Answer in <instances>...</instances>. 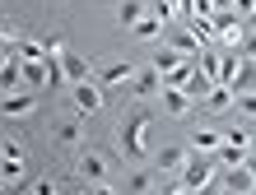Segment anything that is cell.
Segmentation results:
<instances>
[{
    "label": "cell",
    "mask_w": 256,
    "mask_h": 195,
    "mask_svg": "<svg viewBox=\"0 0 256 195\" xmlns=\"http://www.w3.org/2000/svg\"><path fill=\"white\" fill-rule=\"evenodd\" d=\"M149 14V0H122V5H116V23L122 28H135Z\"/></svg>",
    "instance_id": "9a60e30c"
},
{
    "label": "cell",
    "mask_w": 256,
    "mask_h": 195,
    "mask_svg": "<svg viewBox=\"0 0 256 195\" xmlns=\"http://www.w3.org/2000/svg\"><path fill=\"white\" fill-rule=\"evenodd\" d=\"M214 172H219V158H214V154H200V149H191L186 168L177 172V191H210V186H214Z\"/></svg>",
    "instance_id": "3957f363"
},
{
    "label": "cell",
    "mask_w": 256,
    "mask_h": 195,
    "mask_svg": "<svg viewBox=\"0 0 256 195\" xmlns=\"http://www.w3.org/2000/svg\"><path fill=\"white\" fill-rule=\"evenodd\" d=\"M149 14H158L163 23H172L177 19V0H149Z\"/></svg>",
    "instance_id": "d4e9b609"
},
{
    "label": "cell",
    "mask_w": 256,
    "mask_h": 195,
    "mask_svg": "<svg viewBox=\"0 0 256 195\" xmlns=\"http://www.w3.org/2000/svg\"><path fill=\"white\" fill-rule=\"evenodd\" d=\"M238 112H247V116H256V88H252V93H238Z\"/></svg>",
    "instance_id": "4316f807"
},
{
    "label": "cell",
    "mask_w": 256,
    "mask_h": 195,
    "mask_svg": "<svg viewBox=\"0 0 256 195\" xmlns=\"http://www.w3.org/2000/svg\"><path fill=\"white\" fill-rule=\"evenodd\" d=\"M47 84H52V61L47 56H42V61H24V88L38 93V88H47Z\"/></svg>",
    "instance_id": "8fae6325"
},
{
    "label": "cell",
    "mask_w": 256,
    "mask_h": 195,
    "mask_svg": "<svg viewBox=\"0 0 256 195\" xmlns=\"http://www.w3.org/2000/svg\"><path fill=\"white\" fill-rule=\"evenodd\" d=\"M186 158H191V144H163L149 163H154L158 172H182V168H186Z\"/></svg>",
    "instance_id": "9c48e42d"
},
{
    "label": "cell",
    "mask_w": 256,
    "mask_h": 195,
    "mask_svg": "<svg viewBox=\"0 0 256 195\" xmlns=\"http://www.w3.org/2000/svg\"><path fill=\"white\" fill-rule=\"evenodd\" d=\"M242 163H247V168H252V177H256V154H247V158H242Z\"/></svg>",
    "instance_id": "f546056e"
},
{
    "label": "cell",
    "mask_w": 256,
    "mask_h": 195,
    "mask_svg": "<svg viewBox=\"0 0 256 195\" xmlns=\"http://www.w3.org/2000/svg\"><path fill=\"white\" fill-rule=\"evenodd\" d=\"M19 182H24V163H14V158H5V163H0V186H5V191H14Z\"/></svg>",
    "instance_id": "7402d4cb"
},
{
    "label": "cell",
    "mask_w": 256,
    "mask_h": 195,
    "mask_svg": "<svg viewBox=\"0 0 256 195\" xmlns=\"http://www.w3.org/2000/svg\"><path fill=\"white\" fill-rule=\"evenodd\" d=\"M182 61H186V51H177V47H172V42H163V47L154 51V61H149V65H158L163 74H168V70H177V65H182Z\"/></svg>",
    "instance_id": "ac0fdd59"
},
{
    "label": "cell",
    "mask_w": 256,
    "mask_h": 195,
    "mask_svg": "<svg viewBox=\"0 0 256 195\" xmlns=\"http://www.w3.org/2000/svg\"><path fill=\"white\" fill-rule=\"evenodd\" d=\"M42 42H47V51H66V33H47Z\"/></svg>",
    "instance_id": "83f0119b"
},
{
    "label": "cell",
    "mask_w": 256,
    "mask_h": 195,
    "mask_svg": "<svg viewBox=\"0 0 256 195\" xmlns=\"http://www.w3.org/2000/svg\"><path fill=\"white\" fill-rule=\"evenodd\" d=\"M228 88H233V93H252V88H256V61H252V56H242V65H238Z\"/></svg>",
    "instance_id": "e0dca14e"
},
{
    "label": "cell",
    "mask_w": 256,
    "mask_h": 195,
    "mask_svg": "<svg viewBox=\"0 0 256 195\" xmlns=\"http://www.w3.org/2000/svg\"><path fill=\"white\" fill-rule=\"evenodd\" d=\"M233 9H238V14H242V19H247V14L256 9V0H233Z\"/></svg>",
    "instance_id": "f1b7e54d"
},
{
    "label": "cell",
    "mask_w": 256,
    "mask_h": 195,
    "mask_svg": "<svg viewBox=\"0 0 256 195\" xmlns=\"http://www.w3.org/2000/svg\"><path fill=\"white\" fill-rule=\"evenodd\" d=\"M74 177L88 186V191H116L112 182V163L98 154V149H80V158H74Z\"/></svg>",
    "instance_id": "7a4b0ae2"
},
{
    "label": "cell",
    "mask_w": 256,
    "mask_h": 195,
    "mask_svg": "<svg viewBox=\"0 0 256 195\" xmlns=\"http://www.w3.org/2000/svg\"><path fill=\"white\" fill-rule=\"evenodd\" d=\"M247 28H256V9H252V14H247Z\"/></svg>",
    "instance_id": "4dcf8cb0"
},
{
    "label": "cell",
    "mask_w": 256,
    "mask_h": 195,
    "mask_svg": "<svg viewBox=\"0 0 256 195\" xmlns=\"http://www.w3.org/2000/svg\"><path fill=\"white\" fill-rule=\"evenodd\" d=\"M214 186L228 191V195H242V191H256V177H252L247 163H228L224 172H214Z\"/></svg>",
    "instance_id": "277c9868"
},
{
    "label": "cell",
    "mask_w": 256,
    "mask_h": 195,
    "mask_svg": "<svg viewBox=\"0 0 256 195\" xmlns=\"http://www.w3.org/2000/svg\"><path fill=\"white\" fill-rule=\"evenodd\" d=\"M200 107H210V112H228V107H238V93H233L228 84H214V88L205 93V102H200Z\"/></svg>",
    "instance_id": "5bb4252c"
},
{
    "label": "cell",
    "mask_w": 256,
    "mask_h": 195,
    "mask_svg": "<svg viewBox=\"0 0 256 195\" xmlns=\"http://www.w3.org/2000/svg\"><path fill=\"white\" fill-rule=\"evenodd\" d=\"M252 154H256V140H252Z\"/></svg>",
    "instance_id": "1f68e13d"
},
{
    "label": "cell",
    "mask_w": 256,
    "mask_h": 195,
    "mask_svg": "<svg viewBox=\"0 0 256 195\" xmlns=\"http://www.w3.org/2000/svg\"><path fill=\"white\" fill-rule=\"evenodd\" d=\"M70 98H74V107H80L84 116H94L102 107V84L98 79H84V84H70Z\"/></svg>",
    "instance_id": "ba28073f"
},
{
    "label": "cell",
    "mask_w": 256,
    "mask_h": 195,
    "mask_svg": "<svg viewBox=\"0 0 256 195\" xmlns=\"http://www.w3.org/2000/svg\"><path fill=\"white\" fill-rule=\"evenodd\" d=\"M5 51H19V61H42V56H52L47 42H28V37H19V42H14V47H5Z\"/></svg>",
    "instance_id": "ffe728a7"
},
{
    "label": "cell",
    "mask_w": 256,
    "mask_h": 195,
    "mask_svg": "<svg viewBox=\"0 0 256 195\" xmlns=\"http://www.w3.org/2000/svg\"><path fill=\"white\" fill-rule=\"evenodd\" d=\"M154 186H158V168H154V163H135V168L126 172V182H122L126 195H144V191H154Z\"/></svg>",
    "instance_id": "52a82bcc"
},
{
    "label": "cell",
    "mask_w": 256,
    "mask_h": 195,
    "mask_svg": "<svg viewBox=\"0 0 256 195\" xmlns=\"http://www.w3.org/2000/svg\"><path fill=\"white\" fill-rule=\"evenodd\" d=\"M196 61H200V74H205V79H224V47H219V42H214V47H200V56H196Z\"/></svg>",
    "instance_id": "7c38bea8"
},
{
    "label": "cell",
    "mask_w": 256,
    "mask_h": 195,
    "mask_svg": "<svg viewBox=\"0 0 256 195\" xmlns=\"http://www.w3.org/2000/svg\"><path fill=\"white\" fill-rule=\"evenodd\" d=\"M61 65H66V84H84V79H94V61H84L80 51H61Z\"/></svg>",
    "instance_id": "30bf717a"
},
{
    "label": "cell",
    "mask_w": 256,
    "mask_h": 195,
    "mask_svg": "<svg viewBox=\"0 0 256 195\" xmlns=\"http://www.w3.org/2000/svg\"><path fill=\"white\" fill-rule=\"evenodd\" d=\"M149 126H154V112L149 107H135L116 121V144L130 163H149Z\"/></svg>",
    "instance_id": "6da1fadb"
},
{
    "label": "cell",
    "mask_w": 256,
    "mask_h": 195,
    "mask_svg": "<svg viewBox=\"0 0 256 195\" xmlns=\"http://www.w3.org/2000/svg\"><path fill=\"white\" fill-rule=\"evenodd\" d=\"M80 121H61V126H56V144H61V149H80Z\"/></svg>",
    "instance_id": "44dd1931"
},
{
    "label": "cell",
    "mask_w": 256,
    "mask_h": 195,
    "mask_svg": "<svg viewBox=\"0 0 256 195\" xmlns=\"http://www.w3.org/2000/svg\"><path fill=\"white\" fill-rule=\"evenodd\" d=\"M126 93H130L135 102H144V98H158V93H163V70H158V65H144V70H135Z\"/></svg>",
    "instance_id": "5b68a950"
},
{
    "label": "cell",
    "mask_w": 256,
    "mask_h": 195,
    "mask_svg": "<svg viewBox=\"0 0 256 195\" xmlns=\"http://www.w3.org/2000/svg\"><path fill=\"white\" fill-rule=\"evenodd\" d=\"M219 144H224V130H196L191 135V149H200V154H219Z\"/></svg>",
    "instance_id": "d6986e66"
},
{
    "label": "cell",
    "mask_w": 256,
    "mask_h": 195,
    "mask_svg": "<svg viewBox=\"0 0 256 195\" xmlns=\"http://www.w3.org/2000/svg\"><path fill=\"white\" fill-rule=\"evenodd\" d=\"M130 74H135V65H130V61H112L108 70L98 74V84H102V88H116V84H130Z\"/></svg>",
    "instance_id": "2e32d148"
},
{
    "label": "cell",
    "mask_w": 256,
    "mask_h": 195,
    "mask_svg": "<svg viewBox=\"0 0 256 195\" xmlns=\"http://www.w3.org/2000/svg\"><path fill=\"white\" fill-rule=\"evenodd\" d=\"M210 88H214V79H205V74L196 70V74H191V84H186V93H191V102H205Z\"/></svg>",
    "instance_id": "cb8c5ba5"
},
{
    "label": "cell",
    "mask_w": 256,
    "mask_h": 195,
    "mask_svg": "<svg viewBox=\"0 0 256 195\" xmlns=\"http://www.w3.org/2000/svg\"><path fill=\"white\" fill-rule=\"evenodd\" d=\"M163 28H168V23H163V19H158V14H144V19H140V23H135V37H144V42H154V37L163 33Z\"/></svg>",
    "instance_id": "603a6c76"
},
{
    "label": "cell",
    "mask_w": 256,
    "mask_h": 195,
    "mask_svg": "<svg viewBox=\"0 0 256 195\" xmlns=\"http://www.w3.org/2000/svg\"><path fill=\"white\" fill-rule=\"evenodd\" d=\"M163 112H168V116H186L191 112V93H186V88H168V84H163Z\"/></svg>",
    "instance_id": "4fadbf2b"
},
{
    "label": "cell",
    "mask_w": 256,
    "mask_h": 195,
    "mask_svg": "<svg viewBox=\"0 0 256 195\" xmlns=\"http://www.w3.org/2000/svg\"><path fill=\"white\" fill-rule=\"evenodd\" d=\"M33 107H38V93H33V88H10V93L0 98L5 121H24V116H33Z\"/></svg>",
    "instance_id": "8992f818"
},
{
    "label": "cell",
    "mask_w": 256,
    "mask_h": 195,
    "mask_svg": "<svg viewBox=\"0 0 256 195\" xmlns=\"http://www.w3.org/2000/svg\"><path fill=\"white\" fill-rule=\"evenodd\" d=\"M238 51H242V56H252V61H256V28H247V33H242V42H238Z\"/></svg>",
    "instance_id": "484cf974"
}]
</instances>
